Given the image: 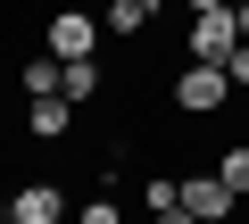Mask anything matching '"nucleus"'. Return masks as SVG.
<instances>
[{"label": "nucleus", "mask_w": 249, "mask_h": 224, "mask_svg": "<svg viewBox=\"0 0 249 224\" xmlns=\"http://www.w3.org/2000/svg\"><path fill=\"white\" fill-rule=\"evenodd\" d=\"M232 17H241V42H249V0H232Z\"/></svg>", "instance_id": "obj_12"}, {"label": "nucleus", "mask_w": 249, "mask_h": 224, "mask_svg": "<svg viewBox=\"0 0 249 224\" xmlns=\"http://www.w3.org/2000/svg\"><path fill=\"white\" fill-rule=\"evenodd\" d=\"M25 133H34V141H67V133H75V100H67V91L25 100Z\"/></svg>", "instance_id": "obj_5"}, {"label": "nucleus", "mask_w": 249, "mask_h": 224, "mask_svg": "<svg viewBox=\"0 0 249 224\" xmlns=\"http://www.w3.org/2000/svg\"><path fill=\"white\" fill-rule=\"evenodd\" d=\"M58 91H67L75 108H91V100L108 91V75H100V58H67V75H58Z\"/></svg>", "instance_id": "obj_7"}, {"label": "nucleus", "mask_w": 249, "mask_h": 224, "mask_svg": "<svg viewBox=\"0 0 249 224\" xmlns=\"http://www.w3.org/2000/svg\"><path fill=\"white\" fill-rule=\"evenodd\" d=\"M58 216H67V191L58 183H25L9 199V224H58Z\"/></svg>", "instance_id": "obj_6"}, {"label": "nucleus", "mask_w": 249, "mask_h": 224, "mask_svg": "<svg viewBox=\"0 0 249 224\" xmlns=\"http://www.w3.org/2000/svg\"><path fill=\"white\" fill-rule=\"evenodd\" d=\"M232 207H241V191H232L216 166H208V174H183V216H208V224H224Z\"/></svg>", "instance_id": "obj_4"}, {"label": "nucleus", "mask_w": 249, "mask_h": 224, "mask_svg": "<svg viewBox=\"0 0 249 224\" xmlns=\"http://www.w3.org/2000/svg\"><path fill=\"white\" fill-rule=\"evenodd\" d=\"M183 50H191V58H216V67L241 50V17H232V0H224V9H191V34H183Z\"/></svg>", "instance_id": "obj_3"}, {"label": "nucleus", "mask_w": 249, "mask_h": 224, "mask_svg": "<svg viewBox=\"0 0 249 224\" xmlns=\"http://www.w3.org/2000/svg\"><path fill=\"white\" fill-rule=\"evenodd\" d=\"M150 17H158L150 0H108V9H100V25H108L116 42H133V34H150Z\"/></svg>", "instance_id": "obj_8"}, {"label": "nucleus", "mask_w": 249, "mask_h": 224, "mask_svg": "<svg viewBox=\"0 0 249 224\" xmlns=\"http://www.w3.org/2000/svg\"><path fill=\"white\" fill-rule=\"evenodd\" d=\"M224 100H232V67H216V58H191L166 83V108H175V117H216Z\"/></svg>", "instance_id": "obj_1"}, {"label": "nucleus", "mask_w": 249, "mask_h": 224, "mask_svg": "<svg viewBox=\"0 0 249 224\" xmlns=\"http://www.w3.org/2000/svg\"><path fill=\"white\" fill-rule=\"evenodd\" d=\"M216 174H224V183L249 199V141H224V150H216Z\"/></svg>", "instance_id": "obj_10"}, {"label": "nucleus", "mask_w": 249, "mask_h": 224, "mask_svg": "<svg viewBox=\"0 0 249 224\" xmlns=\"http://www.w3.org/2000/svg\"><path fill=\"white\" fill-rule=\"evenodd\" d=\"M142 199H150V216H158V224H183V183H175V174H158Z\"/></svg>", "instance_id": "obj_9"}, {"label": "nucleus", "mask_w": 249, "mask_h": 224, "mask_svg": "<svg viewBox=\"0 0 249 224\" xmlns=\"http://www.w3.org/2000/svg\"><path fill=\"white\" fill-rule=\"evenodd\" d=\"M191 9H224V0H191Z\"/></svg>", "instance_id": "obj_13"}, {"label": "nucleus", "mask_w": 249, "mask_h": 224, "mask_svg": "<svg viewBox=\"0 0 249 224\" xmlns=\"http://www.w3.org/2000/svg\"><path fill=\"white\" fill-rule=\"evenodd\" d=\"M100 17L83 9V0H58L50 9V25H42V50H58V58H100Z\"/></svg>", "instance_id": "obj_2"}, {"label": "nucleus", "mask_w": 249, "mask_h": 224, "mask_svg": "<svg viewBox=\"0 0 249 224\" xmlns=\"http://www.w3.org/2000/svg\"><path fill=\"white\" fill-rule=\"evenodd\" d=\"M224 67H232V83H241V91H249V42H241V50H232V58H224Z\"/></svg>", "instance_id": "obj_11"}, {"label": "nucleus", "mask_w": 249, "mask_h": 224, "mask_svg": "<svg viewBox=\"0 0 249 224\" xmlns=\"http://www.w3.org/2000/svg\"><path fill=\"white\" fill-rule=\"evenodd\" d=\"M83 9H91V0H83Z\"/></svg>", "instance_id": "obj_14"}]
</instances>
